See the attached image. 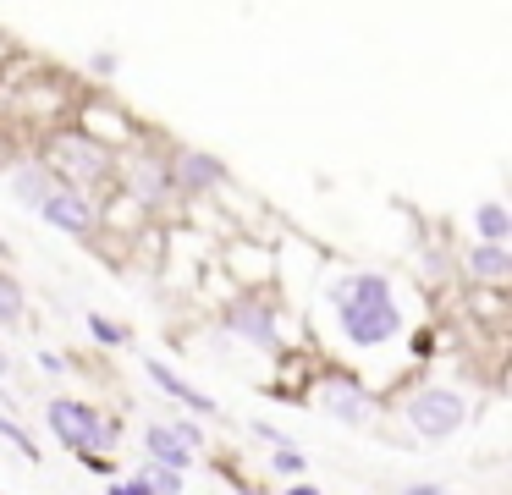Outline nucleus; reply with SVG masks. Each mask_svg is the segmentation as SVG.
I'll use <instances>...</instances> for the list:
<instances>
[{"instance_id":"nucleus-9","label":"nucleus","mask_w":512,"mask_h":495,"mask_svg":"<svg viewBox=\"0 0 512 495\" xmlns=\"http://www.w3.org/2000/svg\"><path fill=\"white\" fill-rule=\"evenodd\" d=\"M463 275H468V286L507 292L512 286V248L507 242H474V248L463 253Z\"/></svg>"},{"instance_id":"nucleus-12","label":"nucleus","mask_w":512,"mask_h":495,"mask_svg":"<svg viewBox=\"0 0 512 495\" xmlns=\"http://www.w3.org/2000/svg\"><path fill=\"white\" fill-rule=\"evenodd\" d=\"M56 182H61V176L50 171L45 160H17L12 171H6V193H12L23 209H39V204L50 198V187H56Z\"/></svg>"},{"instance_id":"nucleus-7","label":"nucleus","mask_w":512,"mask_h":495,"mask_svg":"<svg viewBox=\"0 0 512 495\" xmlns=\"http://www.w3.org/2000/svg\"><path fill=\"white\" fill-rule=\"evenodd\" d=\"M34 215H45L50 226L67 231V237H94V226H100V215H94V198L83 193V187H67V182L50 187V198L34 209Z\"/></svg>"},{"instance_id":"nucleus-25","label":"nucleus","mask_w":512,"mask_h":495,"mask_svg":"<svg viewBox=\"0 0 512 495\" xmlns=\"http://www.w3.org/2000/svg\"><path fill=\"white\" fill-rule=\"evenodd\" d=\"M281 495H325V490H320V484H309V479H287V490H281Z\"/></svg>"},{"instance_id":"nucleus-1","label":"nucleus","mask_w":512,"mask_h":495,"mask_svg":"<svg viewBox=\"0 0 512 495\" xmlns=\"http://www.w3.org/2000/svg\"><path fill=\"white\" fill-rule=\"evenodd\" d=\"M325 303L336 314V336L353 352L391 347L408 330V314H402L391 281L375 270H331L325 275Z\"/></svg>"},{"instance_id":"nucleus-23","label":"nucleus","mask_w":512,"mask_h":495,"mask_svg":"<svg viewBox=\"0 0 512 495\" xmlns=\"http://www.w3.org/2000/svg\"><path fill=\"white\" fill-rule=\"evenodd\" d=\"M39 369H45L50 380H61V374H67V358H56V352H39Z\"/></svg>"},{"instance_id":"nucleus-22","label":"nucleus","mask_w":512,"mask_h":495,"mask_svg":"<svg viewBox=\"0 0 512 495\" xmlns=\"http://www.w3.org/2000/svg\"><path fill=\"white\" fill-rule=\"evenodd\" d=\"M402 495H446V484L441 479H413V484H402Z\"/></svg>"},{"instance_id":"nucleus-27","label":"nucleus","mask_w":512,"mask_h":495,"mask_svg":"<svg viewBox=\"0 0 512 495\" xmlns=\"http://www.w3.org/2000/svg\"><path fill=\"white\" fill-rule=\"evenodd\" d=\"M105 495H133V490H127V484H122V479H111V490H105Z\"/></svg>"},{"instance_id":"nucleus-3","label":"nucleus","mask_w":512,"mask_h":495,"mask_svg":"<svg viewBox=\"0 0 512 495\" xmlns=\"http://www.w3.org/2000/svg\"><path fill=\"white\" fill-rule=\"evenodd\" d=\"M45 424L72 457H111L116 440H122V418H105L94 402H78V396L45 402Z\"/></svg>"},{"instance_id":"nucleus-8","label":"nucleus","mask_w":512,"mask_h":495,"mask_svg":"<svg viewBox=\"0 0 512 495\" xmlns=\"http://www.w3.org/2000/svg\"><path fill=\"white\" fill-rule=\"evenodd\" d=\"M166 171H171V193H188V198L221 193L226 187V165L204 149H177V160H171Z\"/></svg>"},{"instance_id":"nucleus-14","label":"nucleus","mask_w":512,"mask_h":495,"mask_svg":"<svg viewBox=\"0 0 512 495\" xmlns=\"http://www.w3.org/2000/svg\"><path fill=\"white\" fill-rule=\"evenodd\" d=\"M474 231H479V242H507L512 237V209L501 204V198H485V204L474 209Z\"/></svg>"},{"instance_id":"nucleus-24","label":"nucleus","mask_w":512,"mask_h":495,"mask_svg":"<svg viewBox=\"0 0 512 495\" xmlns=\"http://www.w3.org/2000/svg\"><path fill=\"white\" fill-rule=\"evenodd\" d=\"M122 484H127L133 495H155V490H149V468H133V479H122Z\"/></svg>"},{"instance_id":"nucleus-2","label":"nucleus","mask_w":512,"mask_h":495,"mask_svg":"<svg viewBox=\"0 0 512 495\" xmlns=\"http://www.w3.org/2000/svg\"><path fill=\"white\" fill-rule=\"evenodd\" d=\"M402 424H408L413 440H424V446H441V440H452L457 429L468 424V413H474V402H468L457 385H441V380H419L408 396H402Z\"/></svg>"},{"instance_id":"nucleus-19","label":"nucleus","mask_w":512,"mask_h":495,"mask_svg":"<svg viewBox=\"0 0 512 495\" xmlns=\"http://www.w3.org/2000/svg\"><path fill=\"white\" fill-rule=\"evenodd\" d=\"M144 468H149V490H155V495H182V484H188V473L155 468V462H144Z\"/></svg>"},{"instance_id":"nucleus-26","label":"nucleus","mask_w":512,"mask_h":495,"mask_svg":"<svg viewBox=\"0 0 512 495\" xmlns=\"http://www.w3.org/2000/svg\"><path fill=\"white\" fill-rule=\"evenodd\" d=\"M89 473H116V457H78Z\"/></svg>"},{"instance_id":"nucleus-15","label":"nucleus","mask_w":512,"mask_h":495,"mask_svg":"<svg viewBox=\"0 0 512 495\" xmlns=\"http://www.w3.org/2000/svg\"><path fill=\"white\" fill-rule=\"evenodd\" d=\"M23 314H28V292L12 270H0V330H23Z\"/></svg>"},{"instance_id":"nucleus-4","label":"nucleus","mask_w":512,"mask_h":495,"mask_svg":"<svg viewBox=\"0 0 512 495\" xmlns=\"http://www.w3.org/2000/svg\"><path fill=\"white\" fill-rule=\"evenodd\" d=\"M309 407L336 418V424H347V429H369L380 413V396L347 369H320L314 374V391H309Z\"/></svg>"},{"instance_id":"nucleus-28","label":"nucleus","mask_w":512,"mask_h":495,"mask_svg":"<svg viewBox=\"0 0 512 495\" xmlns=\"http://www.w3.org/2000/svg\"><path fill=\"white\" fill-rule=\"evenodd\" d=\"M232 495H259V490H254V484H237V490H232Z\"/></svg>"},{"instance_id":"nucleus-10","label":"nucleus","mask_w":512,"mask_h":495,"mask_svg":"<svg viewBox=\"0 0 512 495\" xmlns=\"http://www.w3.org/2000/svg\"><path fill=\"white\" fill-rule=\"evenodd\" d=\"M144 374H149V385H155V391H166L171 402H182L188 413H199V418H226V413H221V402H215L210 391H199V385H193L188 374H177L171 363H160V358H155V363H144Z\"/></svg>"},{"instance_id":"nucleus-13","label":"nucleus","mask_w":512,"mask_h":495,"mask_svg":"<svg viewBox=\"0 0 512 495\" xmlns=\"http://www.w3.org/2000/svg\"><path fill=\"white\" fill-rule=\"evenodd\" d=\"M144 462H155V468H171V473H193L199 451H188L166 424H160V418H149V424H144Z\"/></svg>"},{"instance_id":"nucleus-21","label":"nucleus","mask_w":512,"mask_h":495,"mask_svg":"<svg viewBox=\"0 0 512 495\" xmlns=\"http://www.w3.org/2000/svg\"><path fill=\"white\" fill-rule=\"evenodd\" d=\"M12 374H17V363L6 358V352H0V407H12V385H6Z\"/></svg>"},{"instance_id":"nucleus-18","label":"nucleus","mask_w":512,"mask_h":495,"mask_svg":"<svg viewBox=\"0 0 512 495\" xmlns=\"http://www.w3.org/2000/svg\"><path fill=\"white\" fill-rule=\"evenodd\" d=\"M270 468H276L281 479H303V473H309V457H303V446H298V440H287V446H276Z\"/></svg>"},{"instance_id":"nucleus-16","label":"nucleus","mask_w":512,"mask_h":495,"mask_svg":"<svg viewBox=\"0 0 512 495\" xmlns=\"http://www.w3.org/2000/svg\"><path fill=\"white\" fill-rule=\"evenodd\" d=\"M83 325H89V336L100 341V347H133V330L105 319V314H83Z\"/></svg>"},{"instance_id":"nucleus-17","label":"nucleus","mask_w":512,"mask_h":495,"mask_svg":"<svg viewBox=\"0 0 512 495\" xmlns=\"http://www.w3.org/2000/svg\"><path fill=\"white\" fill-rule=\"evenodd\" d=\"M0 440H12V446L23 451L28 462H39V457H45V451L34 446V435H28V429L17 424V418H12V407H0Z\"/></svg>"},{"instance_id":"nucleus-5","label":"nucleus","mask_w":512,"mask_h":495,"mask_svg":"<svg viewBox=\"0 0 512 495\" xmlns=\"http://www.w3.org/2000/svg\"><path fill=\"white\" fill-rule=\"evenodd\" d=\"M45 165H50V171H56L67 187H83V193H89L94 182H105V176L116 171V154H111V143L89 138V132H67V138L50 143Z\"/></svg>"},{"instance_id":"nucleus-6","label":"nucleus","mask_w":512,"mask_h":495,"mask_svg":"<svg viewBox=\"0 0 512 495\" xmlns=\"http://www.w3.org/2000/svg\"><path fill=\"white\" fill-rule=\"evenodd\" d=\"M221 330H226V336H237L243 347L265 352V358H281V352H287V336H281V314H276V308H270L259 292L232 297V303H226V314H221Z\"/></svg>"},{"instance_id":"nucleus-11","label":"nucleus","mask_w":512,"mask_h":495,"mask_svg":"<svg viewBox=\"0 0 512 495\" xmlns=\"http://www.w3.org/2000/svg\"><path fill=\"white\" fill-rule=\"evenodd\" d=\"M116 171H122L127 193H133L138 204H160V198L171 193V171H166L160 154H133V160H122Z\"/></svg>"},{"instance_id":"nucleus-20","label":"nucleus","mask_w":512,"mask_h":495,"mask_svg":"<svg viewBox=\"0 0 512 495\" xmlns=\"http://www.w3.org/2000/svg\"><path fill=\"white\" fill-rule=\"evenodd\" d=\"M94 77H116V72H122V55H111V50H94Z\"/></svg>"}]
</instances>
